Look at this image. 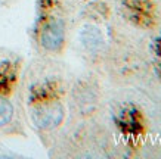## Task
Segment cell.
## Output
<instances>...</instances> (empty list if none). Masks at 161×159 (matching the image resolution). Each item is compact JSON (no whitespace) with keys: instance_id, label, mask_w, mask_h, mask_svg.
<instances>
[{"instance_id":"cell-4","label":"cell","mask_w":161,"mask_h":159,"mask_svg":"<svg viewBox=\"0 0 161 159\" xmlns=\"http://www.w3.org/2000/svg\"><path fill=\"white\" fill-rule=\"evenodd\" d=\"M14 115V106L8 99L0 97V127L6 125Z\"/></svg>"},{"instance_id":"cell-2","label":"cell","mask_w":161,"mask_h":159,"mask_svg":"<svg viewBox=\"0 0 161 159\" xmlns=\"http://www.w3.org/2000/svg\"><path fill=\"white\" fill-rule=\"evenodd\" d=\"M42 44L47 50H58L64 41V28L61 22H50L42 31Z\"/></svg>"},{"instance_id":"cell-3","label":"cell","mask_w":161,"mask_h":159,"mask_svg":"<svg viewBox=\"0 0 161 159\" xmlns=\"http://www.w3.org/2000/svg\"><path fill=\"white\" fill-rule=\"evenodd\" d=\"M81 41L89 50H98L101 49L103 43V39L101 33L98 31V28H93V27H86L81 31Z\"/></svg>"},{"instance_id":"cell-1","label":"cell","mask_w":161,"mask_h":159,"mask_svg":"<svg viewBox=\"0 0 161 159\" xmlns=\"http://www.w3.org/2000/svg\"><path fill=\"white\" fill-rule=\"evenodd\" d=\"M31 116H33V121L37 127L49 130V128H53L58 124H61V121L64 118V108L58 102L46 103V105L37 106L33 111Z\"/></svg>"}]
</instances>
